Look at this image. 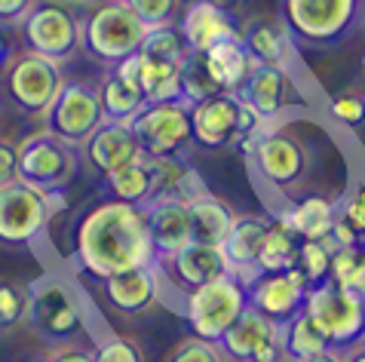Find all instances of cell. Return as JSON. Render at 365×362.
I'll return each instance as SVG.
<instances>
[{"label": "cell", "mask_w": 365, "mask_h": 362, "mask_svg": "<svg viewBox=\"0 0 365 362\" xmlns=\"http://www.w3.org/2000/svg\"><path fill=\"white\" fill-rule=\"evenodd\" d=\"M282 350L292 362H304L310 356H319L331 350V341L322 335V329L313 323L310 314H301L292 316L289 323H282Z\"/></svg>", "instance_id": "obj_31"}, {"label": "cell", "mask_w": 365, "mask_h": 362, "mask_svg": "<svg viewBox=\"0 0 365 362\" xmlns=\"http://www.w3.org/2000/svg\"><path fill=\"white\" fill-rule=\"evenodd\" d=\"M138 53L148 56V58H160V62H185L190 49L185 43V37H181V28L166 22V25L148 28Z\"/></svg>", "instance_id": "obj_33"}, {"label": "cell", "mask_w": 365, "mask_h": 362, "mask_svg": "<svg viewBox=\"0 0 365 362\" xmlns=\"http://www.w3.org/2000/svg\"><path fill=\"white\" fill-rule=\"evenodd\" d=\"M150 243L160 258L175 255L190 243V206L178 197H157L145 203Z\"/></svg>", "instance_id": "obj_19"}, {"label": "cell", "mask_w": 365, "mask_h": 362, "mask_svg": "<svg viewBox=\"0 0 365 362\" xmlns=\"http://www.w3.org/2000/svg\"><path fill=\"white\" fill-rule=\"evenodd\" d=\"M304 314H310L313 323L322 329V335L331 341V347L356 344L365 338V304L329 279L307 291Z\"/></svg>", "instance_id": "obj_9"}, {"label": "cell", "mask_w": 365, "mask_h": 362, "mask_svg": "<svg viewBox=\"0 0 365 362\" xmlns=\"http://www.w3.org/2000/svg\"><path fill=\"white\" fill-rule=\"evenodd\" d=\"M28 316L49 338H71L80 329V310L71 291L56 279H40L28 298Z\"/></svg>", "instance_id": "obj_16"}, {"label": "cell", "mask_w": 365, "mask_h": 362, "mask_svg": "<svg viewBox=\"0 0 365 362\" xmlns=\"http://www.w3.org/2000/svg\"><path fill=\"white\" fill-rule=\"evenodd\" d=\"M304 362H344V356H338V353H331V350H326V353L310 356V359H304Z\"/></svg>", "instance_id": "obj_48"}, {"label": "cell", "mask_w": 365, "mask_h": 362, "mask_svg": "<svg viewBox=\"0 0 365 362\" xmlns=\"http://www.w3.org/2000/svg\"><path fill=\"white\" fill-rule=\"evenodd\" d=\"M98 102H101V114H105L108 123H133L135 114L145 108V95L135 83L117 77V74H108L101 80V89H98Z\"/></svg>", "instance_id": "obj_30"}, {"label": "cell", "mask_w": 365, "mask_h": 362, "mask_svg": "<svg viewBox=\"0 0 365 362\" xmlns=\"http://www.w3.org/2000/svg\"><path fill=\"white\" fill-rule=\"evenodd\" d=\"M34 6V0H0V22H19Z\"/></svg>", "instance_id": "obj_44"}, {"label": "cell", "mask_w": 365, "mask_h": 362, "mask_svg": "<svg viewBox=\"0 0 365 362\" xmlns=\"http://www.w3.org/2000/svg\"><path fill=\"white\" fill-rule=\"evenodd\" d=\"M215 4H221V6H227V4H237V0H215Z\"/></svg>", "instance_id": "obj_49"}, {"label": "cell", "mask_w": 365, "mask_h": 362, "mask_svg": "<svg viewBox=\"0 0 365 362\" xmlns=\"http://www.w3.org/2000/svg\"><path fill=\"white\" fill-rule=\"evenodd\" d=\"M289 34L304 43H334L353 28L359 0H282Z\"/></svg>", "instance_id": "obj_8"}, {"label": "cell", "mask_w": 365, "mask_h": 362, "mask_svg": "<svg viewBox=\"0 0 365 362\" xmlns=\"http://www.w3.org/2000/svg\"><path fill=\"white\" fill-rule=\"evenodd\" d=\"M331 239H304L298 246V261H295V270L307 279V286H319L329 279V264H331V252H334Z\"/></svg>", "instance_id": "obj_34"}, {"label": "cell", "mask_w": 365, "mask_h": 362, "mask_svg": "<svg viewBox=\"0 0 365 362\" xmlns=\"http://www.w3.org/2000/svg\"><path fill=\"white\" fill-rule=\"evenodd\" d=\"M240 98L255 108L258 114L270 123V120L286 114V110L298 102V86H295V80H292V74L286 71V68L255 65V71H252V77L246 80Z\"/></svg>", "instance_id": "obj_17"}, {"label": "cell", "mask_w": 365, "mask_h": 362, "mask_svg": "<svg viewBox=\"0 0 365 362\" xmlns=\"http://www.w3.org/2000/svg\"><path fill=\"white\" fill-rule=\"evenodd\" d=\"M277 331H279V323H270V319L261 316L255 307H246L237 323L227 329V335L221 338V347H225V353L233 359L252 362V356H255Z\"/></svg>", "instance_id": "obj_24"}, {"label": "cell", "mask_w": 365, "mask_h": 362, "mask_svg": "<svg viewBox=\"0 0 365 362\" xmlns=\"http://www.w3.org/2000/svg\"><path fill=\"white\" fill-rule=\"evenodd\" d=\"M49 362H96V353H86V350H77V347H62L56 350Z\"/></svg>", "instance_id": "obj_45"}, {"label": "cell", "mask_w": 365, "mask_h": 362, "mask_svg": "<svg viewBox=\"0 0 365 362\" xmlns=\"http://www.w3.org/2000/svg\"><path fill=\"white\" fill-rule=\"evenodd\" d=\"M307 291V279L298 270H289V274H261L258 279H252L246 286V298L249 307H255L270 323H289L304 310Z\"/></svg>", "instance_id": "obj_13"}, {"label": "cell", "mask_w": 365, "mask_h": 362, "mask_svg": "<svg viewBox=\"0 0 365 362\" xmlns=\"http://www.w3.org/2000/svg\"><path fill=\"white\" fill-rule=\"evenodd\" d=\"M190 123H194V142L202 148L240 145L242 98L237 93H218L206 102H197L190 108Z\"/></svg>", "instance_id": "obj_14"}, {"label": "cell", "mask_w": 365, "mask_h": 362, "mask_svg": "<svg viewBox=\"0 0 365 362\" xmlns=\"http://www.w3.org/2000/svg\"><path fill=\"white\" fill-rule=\"evenodd\" d=\"M329 114L344 126H362L365 123V98L356 93L334 95L329 102Z\"/></svg>", "instance_id": "obj_37"}, {"label": "cell", "mask_w": 365, "mask_h": 362, "mask_svg": "<svg viewBox=\"0 0 365 362\" xmlns=\"http://www.w3.org/2000/svg\"><path fill=\"white\" fill-rule=\"evenodd\" d=\"M169 362H225V356H221V350L212 341L194 338V341L178 344V350L169 356Z\"/></svg>", "instance_id": "obj_40"}, {"label": "cell", "mask_w": 365, "mask_h": 362, "mask_svg": "<svg viewBox=\"0 0 365 362\" xmlns=\"http://www.w3.org/2000/svg\"><path fill=\"white\" fill-rule=\"evenodd\" d=\"M157 270L154 264L148 267H133L123 270V274L105 276V295L117 310L123 314H141L157 301Z\"/></svg>", "instance_id": "obj_23"}, {"label": "cell", "mask_w": 365, "mask_h": 362, "mask_svg": "<svg viewBox=\"0 0 365 362\" xmlns=\"http://www.w3.org/2000/svg\"><path fill=\"white\" fill-rule=\"evenodd\" d=\"M163 270L172 279V286L187 291H194L206 283L230 274V261L221 246H206V243H187L185 249H178L175 255L163 258Z\"/></svg>", "instance_id": "obj_15"}, {"label": "cell", "mask_w": 365, "mask_h": 362, "mask_svg": "<svg viewBox=\"0 0 365 362\" xmlns=\"http://www.w3.org/2000/svg\"><path fill=\"white\" fill-rule=\"evenodd\" d=\"M43 120L53 135H58L71 148H83L86 138L105 123L98 89H89L83 83H65V89L58 93L56 105L46 110Z\"/></svg>", "instance_id": "obj_12"}, {"label": "cell", "mask_w": 365, "mask_h": 362, "mask_svg": "<svg viewBox=\"0 0 365 362\" xmlns=\"http://www.w3.org/2000/svg\"><path fill=\"white\" fill-rule=\"evenodd\" d=\"M267 224L270 221L264 218H255V215H246V218H237L230 227V234L225 239V255L230 261V274L246 286V270H252L255 276L258 274V252H261V243H264V234H267Z\"/></svg>", "instance_id": "obj_22"}, {"label": "cell", "mask_w": 365, "mask_h": 362, "mask_svg": "<svg viewBox=\"0 0 365 362\" xmlns=\"http://www.w3.org/2000/svg\"><path fill=\"white\" fill-rule=\"evenodd\" d=\"M96 362H141V350L129 338H108L98 347Z\"/></svg>", "instance_id": "obj_42"}, {"label": "cell", "mask_w": 365, "mask_h": 362, "mask_svg": "<svg viewBox=\"0 0 365 362\" xmlns=\"http://www.w3.org/2000/svg\"><path fill=\"white\" fill-rule=\"evenodd\" d=\"M341 289H344V291H350L353 298L362 301V304H365V264L356 270V274L350 276V283H347V286H341Z\"/></svg>", "instance_id": "obj_46"}, {"label": "cell", "mask_w": 365, "mask_h": 362, "mask_svg": "<svg viewBox=\"0 0 365 362\" xmlns=\"http://www.w3.org/2000/svg\"><path fill=\"white\" fill-rule=\"evenodd\" d=\"M221 89L215 86V80L206 71V62H202V53H187V58L181 62V95L187 98L190 105L206 102V98L218 95Z\"/></svg>", "instance_id": "obj_35"}, {"label": "cell", "mask_w": 365, "mask_h": 362, "mask_svg": "<svg viewBox=\"0 0 365 362\" xmlns=\"http://www.w3.org/2000/svg\"><path fill=\"white\" fill-rule=\"evenodd\" d=\"M108 190L114 194V200L120 203H133V206H145L150 200V166L148 160L141 157L129 166H120L114 172L105 175Z\"/></svg>", "instance_id": "obj_32"}, {"label": "cell", "mask_w": 365, "mask_h": 362, "mask_svg": "<svg viewBox=\"0 0 365 362\" xmlns=\"http://www.w3.org/2000/svg\"><path fill=\"white\" fill-rule=\"evenodd\" d=\"M138 89L148 105L175 102L181 95V62H160L138 53Z\"/></svg>", "instance_id": "obj_28"}, {"label": "cell", "mask_w": 365, "mask_h": 362, "mask_svg": "<svg viewBox=\"0 0 365 362\" xmlns=\"http://www.w3.org/2000/svg\"><path fill=\"white\" fill-rule=\"evenodd\" d=\"M25 40L31 53L46 56L53 62H62L74 53L80 43V22L65 4L56 0H40L25 13Z\"/></svg>", "instance_id": "obj_10"}, {"label": "cell", "mask_w": 365, "mask_h": 362, "mask_svg": "<svg viewBox=\"0 0 365 362\" xmlns=\"http://www.w3.org/2000/svg\"><path fill=\"white\" fill-rule=\"evenodd\" d=\"M202 62H206V71L212 74L215 80V86L221 93H242V86H246V80L252 77L255 71V58L249 56L246 43H242V37H233V40H221L209 49V53H202Z\"/></svg>", "instance_id": "obj_21"}, {"label": "cell", "mask_w": 365, "mask_h": 362, "mask_svg": "<svg viewBox=\"0 0 365 362\" xmlns=\"http://www.w3.org/2000/svg\"><path fill=\"white\" fill-rule=\"evenodd\" d=\"M49 221V197L25 181L0 187V243L22 246L43 234Z\"/></svg>", "instance_id": "obj_11"}, {"label": "cell", "mask_w": 365, "mask_h": 362, "mask_svg": "<svg viewBox=\"0 0 365 362\" xmlns=\"http://www.w3.org/2000/svg\"><path fill=\"white\" fill-rule=\"evenodd\" d=\"M359 249H362V255H365V237H362V243H359Z\"/></svg>", "instance_id": "obj_50"}, {"label": "cell", "mask_w": 365, "mask_h": 362, "mask_svg": "<svg viewBox=\"0 0 365 362\" xmlns=\"http://www.w3.org/2000/svg\"><path fill=\"white\" fill-rule=\"evenodd\" d=\"M154 243H150L145 206L133 203H101L89 209L77 227V261L93 276H114L133 267L154 264Z\"/></svg>", "instance_id": "obj_2"}, {"label": "cell", "mask_w": 365, "mask_h": 362, "mask_svg": "<svg viewBox=\"0 0 365 362\" xmlns=\"http://www.w3.org/2000/svg\"><path fill=\"white\" fill-rule=\"evenodd\" d=\"M83 154L89 160V166L98 169L101 175H108V172H114V169L129 166L145 157L133 129L126 123H108V120L83 142Z\"/></svg>", "instance_id": "obj_20"}, {"label": "cell", "mask_w": 365, "mask_h": 362, "mask_svg": "<svg viewBox=\"0 0 365 362\" xmlns=\"http://www.w3.org/2000/svg\"><path fill=\"white\" fill-rule=\"evenodd\" d=\"M246 307H249L246 286L233 274L185 295V316H187L190 329H194L197 338L212 341V344L227 335V329L237 323Z\"/></svg>", "instance_id": "obj_4"}, {"label": "cell", "mask_w": 365, "mask_h": 362, "mask_svg": "<svg viewBox=\"0 0 365 362\" xmlns=\"http://www.w3.org/2000/svg\"><path fill=\"white\" fill-rule=\"evenodd\" d=\"M77 172V150L49 129L28 135L19 145V181L31 185L43 194L65 187Z\"/></svg>", "instance_id": "obj_7"}, {"label": "cell", "mask_w": 365, "mask_h": 362, "mask_svg": "<svg viewBox=\"0 0 365 362\" xmlns=\"http://www.w3.org/2000/svg\"><path fill=\"white\" fill-rule=\"evenodd\" d=\"M31 362H46V359H31Z\"/></svg>", "instance_id": "obj_51"}, {"label": "cell", "mask_w": 365, "mask_h": 362, "mask_svg": "<svg viewBox=\"0 0 365 362\" xmlns=\"http://www.w3.org/2000/svg\"><path fill=\"white\" fill-rule=\"evenodd\" d=\"M338 218H344L347 224L356 230V237H365V185H356L347 197L338 203Z\"/></svg>", "instance_id": "obj_39"}, {"label": "cell", "mask_w": 365, "mask_h": 362, "mask_svg": "<svg viewBox=\"0 0 365 362\" xmlns=\"http://www.w3.org/2000/svg\"><path fill=\"white\" fill-rule=\"evenodd\" d=\"M190 105L187 98L175 102H157L145 105L129 123L135 133L141 154L148 160L157 157H178L190 142H194V123H190Z\"/></svg>", "instance_id": "obj_6"}, {"label": "cell", "mask_w": 365, "mask_h": 362, "mask_svg": "<svg viewBox=\"0 0 365 362\" xmlns=\"http://www.w3.org/2000/svg\"><path fill=\"white\" fill-rule=\"evenodd\" d=\"M126 6L133 9L148 28H154V25L169 22L172 13H175V6H178V0H126Z\"/></svg>", "instance_id": "obj_38"}, {"label": "cell", "mask_w": 365, "mask_h": 362, "mask_svg": "<svg viewBox=\"0 0 365 362\" xmlns=\"http://www.w3.org/2000/svg\"><path fill=\"white\" fill-rule=\"evenodd\" d=\"M242 43H246L249 56L255 58L258 65H270V68H286L292 65V37L289 28H279L273 22H258L252 25L246 34H242Z\"/></svg>", "instance_id": "obj_29"}, {"label": "cell", "mask_w": 365, "mask_h": 362, "mask_svg": "<svg viewBox=\"0 0 365 362\" xmlns=\"http://www.w3.org/2000/svg\"><path fill=\"white\" fill-rule=\"evenodd\" d=\"M28 310L25 291L13 283H0V326H13Z\"/></svg>", "instance_id": "obj_41"}, {"label": "cell", "mask_w": 365, "mask_h": 362, "mask_svg": "<svg viewBox=\"0 0 365 362\" xmlns=\"http://www.w3.org/2000/svg\"><path fill=\"white\" fill-rule=\"evenodd\" d=\"M4 89L19 110L46 117V110L56 105L58 93L65 89V77L58 62L37 53H22L4 68Z\"/></svg>", "instance_id": "obj_5"}, {"label": "cell", "mask_w": 365, "mask_h": 362, "mask_svg": "<svg viewBox=\"0 0 365 362\" xmlns=\"http://www.w3.org/2000/svg\"><path fill=\"white\" fill-rule=\"evenodd\" d=\"M148 34V25L126 6V0H110L86 16L80 25L83 46L101 62H123L141 49V40Z\"/></svg>", "instance_id": "obj_3"}, {"label": "cell", "mask_w": 365, "mask_h": 362, "mask_svg": "<svg viewBox=\"0 0 365 362\" xmlns=\"http://www.w3.org/2000/svg\"><path fill=\"white\" fill-rule=\"evenodd\" d=\"M178 28L190 53H209L221 40L242 37L240 28L233 25V16L221 4H215V0H194V4H187Z\"/></svg>", "instance_id": "obj_18"}, {"label": "cell", "mask_w": 365, "mask_h": 362, "mask_svg": "<svg viewBox=\"0 0 365 362\" xmlns=\"http://www.w3.org/2000/svg\"><path fill=\"white\" fill-rule=\"evenodd\" d=\"M9 65V40H6V34L0 31V71Z\"/></svg>", "instance_id": "obj_47"}, {"label": "cell", "mask_w": 365, "mask_h": 362, "mask_svg": "<svg viewBox=\"0 0 365 362\" xmlns=\"http://www.w3.org/2000/svg\"><path fill=\"white\" fill-rule=\"evenodd\" d=\"M365 264V255L359 246H347V249H334L331 252V264H329V283L334 286H347L350 276Z\"/></svg>", "instance_id": "obj_36"}, {"label": "cell", "mask_w": 365, "mask_h": 362, "mask_svg": "<svg viewBox=\"0 0 365 362\" xmlns=\"http://www.w3.org/2000/svg\"><path fill=\"white\" fill-rule=\"evenodd\" d=\"M19 181V148L0 142V187Z\"/></svg>", "instance_id": "obj_43"}, {"label": "cell", "mask_w": 365, "mask_h": 362, "mask_svg": "<svg viewBox=\"0 0 365 362\" xmlns=\"http://www.w3.org/2000/svg\"><path fill=\"white\" fill-rule=\"evenodd\" d=\"M341 150L334 145V138L319 129L317 123H277L264 126L255 150V166L261 178L270 187H277L279 194H286L289 203L304 197H326L329 190L317 175V163L322 157H338Z\"/></svg>", "instance_id": "obj_1"}, {"label": "cell", "mask_w": 365, "mask_h": 362, "mask_svg": "<svg viewBox=\"0 0 365 362\" xmlns=\"http://www.w3.org/2000/svg\"><path fill=\"white\" fill-rule=\"evenodd\" d=\"M298 239L301 237L279 215L273 218L258 252V274H289V270H295L298 246H301Z\"/></svg>", "instance_id": "obj_27"}, {"label": "cell", "mask_w": 365, "mask_h": 362, "mask_svg": "<svg viewBox=\"0 0 365 362\" xmlns=\"http://www.w3.org/2000/svg\"><path fill=\"white\" fill-rule=\"evenodd\" d=\"M279 218L301 239H326L334 227V218H338V203H331L326 197H304L289 203L279 212Z\"/></svg>", "instance_id": "obj_26"}, {"label": "cell", "mask_w": 365, "mask_h": 362, "mask_svg": "<svg viewBox=\"0 0 365 362\" xmlns=\"http://www.w3.org/2000/svg\"><path fill=\"white\" fill-rule=\"evenodd\" d=\"M190 243H206V246H225L237 215L230 212L227 203H221L212 194H200L190 200Z\"/></svg>", "instance_id": "obj_25"}]
</instances>
